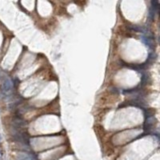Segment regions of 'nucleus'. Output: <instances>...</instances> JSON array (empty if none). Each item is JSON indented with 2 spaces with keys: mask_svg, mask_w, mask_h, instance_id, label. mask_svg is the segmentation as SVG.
Listing matches in <instances>:
<instances>
[{
  "mask_svg": "<svg viewBox=\"0 0 160 160\" xmlns=\"http://www.w3.org/2000/svg\"><path fill=\"white\" fill-rule=\"evenodd\" d=\"M16 160H37V158L34 154L20 153L17 155Z\"/></svg>",
  "mask_w": 160,
  "mask_h": 160,
  "instance_id": "1",
  "label": "nucleus"
},
{
  "mask_svg": "<svg viewBox=\"0 0 160 160\" xmlns=\"http://www.w3.org/2000/svg\"><path fill=\"white\" fill-rule=\"evenodd\" d=\"M12 87H13L12 82L9 79H6L4 80L3 86H2V90L3 92H8L12 89Z\"/></svg>",
  "mask_w": 160,
  "mask_h": 160,
  "instance_id": "2",
  "label": "nucleus"
},
{
  "mask_svg": "<svg viewBox=\"0 0 160 160\" xmlns=\"http://www.w3.org/2000/svg\"><path fill=\"white\" fill-rule=\"evenodd\" d=\"M149 80V76L147 75V73H145L143 71H142V78H141V83H140V87H143L144 86H146L147 83H148Z\"/></svg>",
  "mask_w": 160,
  "mask_h": 160,
  "instance_id": "3",
  "label": "nucleus"
},
{
  "mask_svg": "<svg viewBox=\"0 0 160 160\" xmlns=\"http://www.w3.org/2000/svg\"><path fill=\"white\" fill-rule=\"evenodd\" d=\"M143 112H144V115H145V119L151 118V117H154V115H155V111H154L152 108H146V109H144Z\"/></svg>",
  "mask_w": 160,
  "mask_h": 160,
  "instance_id": "4",
  "label": "nucleus"
},
{
  "mask_svg": "<svg viewBox=\"0 0 160 160\" xmlns=\"http://www.w3.org/2000/svg\"><path fill=\"white\" fill-rule=\"evenodd\" d=\"M151 7H152L153 9L158 13V12H159V2H158V1H151Z\"/></svg>",
  "mask_w": 160,
  "mask_h": 160,
  "instance_id": "5",
  "label": "nucleus"
},
{
  "mask_svg": "<svg viewBox=\"0 0 160 160\" xmlns=\"http://www.w3.org/2000/svg\"><path fill=\"white\" fill-rule=\"evenodd\" d=\"M157 12L155 11V10L153 9L152 7H150V9H149V18H150V20H154V18H155V14H156Z\"/></svg>",
  "mask_w": 160,
  "mask_h": 160,
  "instance_id": "6",
  "label": "nucleus"
},
{
  "mask_svg": "<svg viewBox=\"0 0 160 160\" xmlns=\"http://www.w3.org/2000/svg\"><path fill=\"white\" fill-rule=\"evenodd\" d=\"M0 140H1V137H0Z\"/></svg>",
  "mask_w": 160,
  "mask_h": 160,
  "instance_id": "7",
  "label": "nucleus"
}]
</instances>
